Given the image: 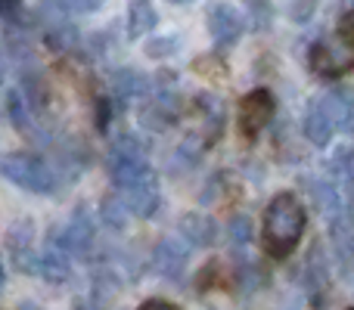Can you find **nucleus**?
Returning <instances> with one entry per match:
<instances>
[{
  "label": "nucleus",
  "mask_w": 354,
  "mask_h": 310,
  "mask_svg": "<svg viewBox=\"0 0 354 310\" xmlns=\"http://www.w3.org/2000/svg\"><path fill=\"white\" fill-rule=\"evenodd\" d=\"M308 226V208L295 193H277L268 202L261 217V249L268 251L274 261L289 258L299 249L301 236Z\"/></svg>",
  "instance_id": "nucleus-1"
},
{
  "label": "nucleus",
  "mask_w": 354,
  "mask_h": 310,
  "mask_svg": "<svg viewBox=\"0 0 354 310\" xmlns=\"http://www.w3.org/2000/svg\"><path fill=\"white\" fill-rule=\"evenodd\" d=\"M109 177L115 183V189H131L140 186V183L156 180L153 168H149V158L143 153V146L134 140V137H118L109 149Z\"/></svg>",
  "instance_id": "nucleus-2"
},
{
  "label": "nucleus",
  "mask_w": 354,
  "mask_h": 310,
  "mask_svg": "<svg viewBox=\"0 0 354 310\" xmlns=\"http://www.w3.org/2000/svg\"><path fill=\"white\" fill-rule=\"evenodd\" d=\"M0 174L10 183L28 189V193L47 195L56 189V174L41 155L35 153H10L0 158Z\"/></svg>",
  "instance_id": "nucleus-3"
},
{
  "label": "nucleus",
  "mask_w": 354,
  "mask_h": 310,
  "mask_svg": "<svg viewBox=\"0 0 354 310\" xmlns=\"http://www.w3.org/2000/svg\"><path fill=\"white\" fill-rule=\"evenodd\" d=\"M277 112V99L268 87H255L239 99V130H243L245 140H255L264 128L270 124Z\"/></svg>",
  "instance_id": "nucleus-4"
},
{
  "label": "nucleus",
  "mask_w": 354,
  "mask_h": 310,
  "mask_svg": "<svg viewBox=\"0 0 354 310\" xmlns=\"http://www.w3.org/2000/svg\"><path fill=\"white\" fill-rule=\"evenodd\" d=\"M243 28L245 19L233 3H214L208 10V35H212V41L218 47H233L239 41V35H243Z\"/></svg>",
  "instance_id": "nucleus-5"
},
{
  "label": "nucleus",
  "mask_w": 354,
  "mask_h": 310,
  "mask_svg": "<svg viewBox=\"0 0 354 310\" xmlns=\"http://www.w3.org/2000/svg\"><path fill=\"white\" fill-rule=\"evenodd\" d=\"M336 134V118H333L330 99H314L305 109V137L314 143V146H326Z\"/></svg>",
  "instance_id": "nucleus-6"
},
{
  "label": "nucleus",
  "mask_w": 354,
  "mask_h": 310,
  "mask_svg": "<svg viewBox=\"0 0 354 310\" xmlns=\"http://www.w3.org/2000/svg\"><path fill=\"white\" fill-rule=\"evenodd\" d=\"M6 245H10V255L12 261H16L19 270H25V273H31V270L37 267L35 261V251H31V224H16L10 233H6Z\"/></svg>",
  "instance_id": "nucleus-7"
},
{
  "label": "nucleus",
  "mask_w": 354,
  "mask_h": 310,
  "mask_svg": "<svg viewBox=\"0 0 354 310\" xmlns=\"http://www.w3.org/2000/svg\"><path fill=\"white\" fill-rule=\"evenodd\" d=\"M156 270H159L162 276H168V280H180L183 267H187V249H183L180 242H174V239H165V242L156 245Z\"/></svg>",
  "instance_id": "nucleus-8"
},
{
  "label": "nucleus",
  "mask_w": 354,
  "mask_h": 310,
  "mask_svg": "<svg viewBox=\"0 0 354 310\" xmlns=\"http://www.w3.org/2000/svg\"><path fill=\"white\" fill-rule=\"evenodd\" d=\"M174 118H177V99L171 93H159V97L143 109V124L153 130H165L168 124H174Z\"/></svg>",
  "instance_id": "nucleus-9"
},
{
  "label": "nucleus",
  "mask_w": 354,
  "mask_h": 310,
  "mask_svg": "<svg viewBox=\"0 0 354 310\" xmlns=\"http://www.w3.org/2000/svg\"><path fill=\"white\" fill-rule=\"evenodd\" d=\"M180 233L187 242L193 245H212L218 239V226H214L212 217H202V214H187L180 220Z\"/></svg>",
  "instance_id": "nucleus-10"
},
{
  "label": "nucleus",
  "mask_w": 354,
  "mask_h": 310,
  "mask_svg": "<svg viewBox=\"0 0 354 310\" xmlns=\"http://www.w3.org/2000/svg\"><path fill=\"white\" fill-rule=\"evenodd\" d=\"M159 25V12L149 0H134L128 10V35L131 37H143Z\"/></svg>",
  "instance_id": "nucleus-11"
},
{
  "label": "nucleus",
  "mask_w": 354,
  "mask_h": 310,
  "mask_svg": "<svg viewBox=\"0 0 354 310\" xmlns=\"http://www.w3.org/2000/svg\"><path fill=\"white\" fill-rule=\"evenodd\" d=\"M37 273L44 276V280H50V282H62V280H68V251H62L59 245H50L47 251L41 255V261H37Z\"/></svg>",
  "instance_id": "nucleus-12"
},
{
  "label": "nucleus",
  "mask_w": 354,
  "mask_h": 310,
  "mask_svg": "<svg viewBox=\"0 0 354 310\" xmlns=\"http://www.w3.org/2000/svg\"><path fill=\"white\" fill-rule=\"evenodd\" d=\"M311 66L317 68V75H326V78H333V75H339V72H345V68L351 66V59H339L336 56V50L330 47V43H314V50H311Z\"/></svg>",
  "instance_id": "nucleus-13"
},
{
  "label": "nucleus",
  "mask_w": 354,
  "mask_h": 310,
  "mask_svg": "<svg viewBox=\"0 0 354 310\" xmlns=\"http://www.w3.org/2000/svg\"><path fill=\"white\" fill-rule=\"evenodd\" d=\"M118 93H122L124 99L140 97V93H147V78H143V75H134V72H122L118 75Z\"/></svg>",
  "instance_id": "nucleus-14"
},
{
  "label": "nucleus",
  "mask_w": 354,
  "mask_h": 310,
  "mask_svg": "<svg viewBox=\"0 0 354 310\" xmlns=\"http://www.w3.org/2000/svg\"><path fill=\"white\" fill-rule=\"evenodd\" d=\"M103 217H106V224H112L115 230H122L124 226V220H128V208L122 205L118 195H109V199L103 202Z\"/></svg>",
  "instance_id": "nucleus-15"
},
{
  "label": "nucleus",
  "mask_w": 354,
  "mask_h": 310,
  "mask_svg": "<svg viewBox=\"0 0 354 310\" xmlns=\"http://www.w3.org/2000/svg\"><path fill=\"white\" fill-rule=\"evenodd\" d=\"M339 37H342V47L351 50L354 47V31H351V12H345L342 19H339Z\"/></svg>",
  "instance_id": "nucleus-16"
},
{
  "label": "nucleus",
  "mask_w": 354,
  "mask_h": 310,
  "mask_svg": "<svg viewBox=\"0 0 354 310\" xmlns=\"http://www.w3.org/2000/svg\"><path fill=\"white\" fill-rule=\"evenodd\" d=\"M59 3L66 6V10H72V12H93L103 0H59Z\"/></svg>",
  "instance_id": "nucleus-17"
},
{
  "label": "nucleus",
  "mask_w": 354,
  "mask_h": 310,
  "mask_svg": "<svg viewBox=\"0 0 354 310\" xmlns=\"http://www.w3.org/2000/svg\"><path fill=\"white\" fill-rule=\"evenodd\" d=\"M137 310H180V307L171 304V301H165V298H149V301H143Z\"/></svg>",
  "instance_id": "nucleus-18"
},
{
  "label": "nucleus",
  "mask_w": 354,
  "mask_h": 310,
  "mask_svg": "<svg viewBox=\"0 0 354 310\" xmlns=\"http://www.w3.org/2000/svg\"><path fill=\"white\" fill-rule=\"evenodd\" d=\"M230 236H236L239 239V245L249 239V220L245 217H236V226H230Z\"/></svg>",
  "instance_id": "nucleus-19"
},
{
  "label": "nucleus",
  "mask_w": 354,
  "mask_h": 310,
  "mask_svg": "<svg viewBox=\"0 0 354 310\" xmlns=\"http://www.w3.org/2000/svg\"><path fill=\"white\" fill-rule=\"evenodd\" d=\"M19 10V0H0V16H10Z\"/></svg>",
  "instance_id": "nucleus-20"
},
{
  "label": "nucleus",
  "mask_w": 354,
  "mask_h": 310,
  "mask_svg": "<svg viewBox=\"0 0 354 310\" xmlns=\"http://www.w3.org/2000/svg\"><path fill=\"white\" fill-rule=\"evenodd\" d=\"M3 280H6V270H3V261H0V289H3Z\"/></svg>",
  "instance_id": "nucleus-21"
},
{
  "label": "nucleus",
  "mask_w": 354,
  "mask_h": 310,
  "mask_svg": "<svg viewBox=\"0 0 354 310\" xmlns=\"http://www.w3.org/2000/svg\"><path fill=\"white\" fill-rule=\"evenodd\" d=\"M171 3H189V0H171Z\"/></svg>",
  "instance_id": "nucleus-22"
}]
</instances>
